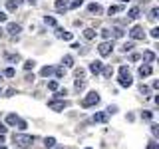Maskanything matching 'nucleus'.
Wrapping results in <instances>:
<instances>
[{
	"label": "nucleus",
	"instance_id": "13d9d810",
	"mask_svg": "<svg viewBox=\"0 0 159 149\" xmlns=\"http://www.w3.org/2000/svg\"><path fill=\"white\" fill-rule=\"evenodd\" d=\"M86 149H92V147H86Z\"/></svg>",
	"mask_w": 159,
	"mask_h": 149
},
{
	"label": "nucleus",
	"instance_id": "ea45409f",
	"mask_svg": "<svg viewBox=\"0 0 159 149\" xmlns=\"http://www.w3.org/2000/svg\"><path fill=\"white\" fill-rule=\"evenodd\" d=\"M147 149H159L157 141H149V143H147Z\"/></svg>",
	"mask_w": 159,
	"mask_h": 149
},
{
	"label": "nucleus",
	"instance_id": "f704fd0d",
	"mask_svg": "<svg viewBox=\"0 0 159 149\" xmlns=\"http://www.w3.org/2000/svg\"><path fill=\"white\" fill-rule=\"evenodd\" d=\"M157 14H159V10H157V8H153L151 12H149V20H157Z\"/></svg>",
	"mask_w": 159,
	"mask_h": 149
},
{
	"label": "nucleus",
	"instance_id": "f8f14e48",
	"mask_svg": "<svg viewBox=\"0 0 159 149\" xmlns=\"http://www.w3.org/2000/svg\"><path fill=\"white\" fill-rule=\"evenodd\" d=\"M54 6H56V10H58L60 14H62V12H66V10H68V4L64 2V0H56V4H54Z\"/></svg>",
	"mask_w": 159,
	"mask_h": 149
},
{
	"label": "nucleus",
	"instance_id": "37998d69",
	"mask_svg": "<svg viewBox=\"0 0 159 149\" xmlns=\"http://www.w3.org/2000/svg\"><path fill=\"white\" fill-rule=\"evenodd\" d=\"M6 131H8V127L4 123H0V135H6Z\"/></svg>",
	"mask_w": 159,
	"mask_h": 149
},
{
	"label": "nucleus",
	"instance_id": "a211bd4d",
	"mask_svg": "<svg viewBox=\"0 0 159 149\" xmlns=\"http://www.w3.org/2000/svg\"><path fill=\"white\" fill-rule=\"evenodd\" d=\"M52 72H54V68H52V66H44V68H42V72H40V76H42V78H48Z\"/></svg>",
	"mask_w": 159,
	"mask_h": 149
},
{
	"label": "nucleus",
	"instance_id": "39448f33",
	"mask_svg": "<svg viewBox=\"0 0 159 149\" xmlns=\"http://www.w3.org/2000/svg\"><path fill=\"white\" fill-rule=\"evenodd\" d=\"M129 36H131L133 40H143L145 38V32H143L141 26H133L131 30H129Z\"/></svg>",
	"mask_w": 159,
	"mask_h": 149
},
{
	"label": "nucleus",
	"instance_id": "ddd939ff",
	"mask_svg": "<svg viewBox=\"0 0 159 149\" xmlns=\"http://www.w3.org/2000/svg\"><path fill=\"white\" fill-rule=\"evenodd\" d=\"M153 60H155V54L151 52V50H147V52H143V62H147V64H151Z\"/></svg>",
	"mask_w": 159,
	"mask_h": 149
},
{
	"label": "nucleus",
	"instance_id": "6e6552de",
	"mask_svg": "<svg viewBox=\"0 0 159 149\" xmlns=\"http://www.w3.org/2000/svg\"><path fill=\"white\" fill-rule=\"evenodd\" d=\"M151 72H153V68L149 66V64H145V66H141V68H139V76H141V78L151 76Z\"/></svg>",
	"mask_w": 159,
	"mask_h": 149
},
{
	"label": "nucleus",
	"instance_id": "8fccbe9b",
	"mask_svg": "<svg viewBox=\"0 0 159 149\" xmlns=\"http://www.w3.org/2000/svg\"><path fill=\"white\" fill-rule=\"evenodd\" d=\"M0 145H4V135H0Z\"/></svg>",
	"mask_w": 159,
	"mask_h": 149
},
{
	"label": "nucleus",
	"instance_id": "393cba45",
	"mask_svg": "<svg viewBox=\"0 0 159 149\" xmlns=\"http://www.w3.org/2000/svg\"><path fill=\"white\" fill-rule=\"evenodd\" d=\"M34 66H36V62H34V60H26V62H24V70H32Z\"/></svg>",
	"mask_w": 159,
	"mask_h": 149
},
{
	"label": "nucleus",
	"instance_id": "49530a36",
	"mask_svg": "<svg viewBox=\"0 0 159 149\" xmlns=\"http://www.w3.org/2000/svg\"><path fill=\"white\" fill-rule=\"evenodd\" d=\"M116 111H117L116 106H109V107H107V113H109V115H111V113H116Z\"/></svg>",
	"mask_w": 159,
	"mask_h": 149
},
{
	"label": "nucleus",
	"instance_id": "603ef678",
	"mask_svg": "<svg viewBox=\"0 0 159 149\" xmlns=\"http://www.w3.org/2000/svg\"><path fill=\"white\" fill-rule=\"evenodd\" d=\"M2 34H4V30H2V28H0V38H2Z\"/></svg>",
	"mask_w": 159,
	"mask_h": 149
},
{
	"label": "nucleus",
	"instance_id": "f3484780",
	"mask_svg": "<svg viewBox=\"0 0 159 149\" xmlns=\"http://www.w3.org/2000/svg\"><path fill=\"white\" fill-rule=\"evenodd\" d=\"M6 60L10 64H16V62H20V54H6Z\"/></svg>",
	"mask_w": 159,
	"mask_h": 149
},
{
	"label": "nucleus",
	"instance_id": "864d4df0",
	"mask_svg": "<svg viewBox=\"0 0 159 149\" xmlns=\"http://www.w3.org/2000/svg\"><path fill=\"white\" fill-rule=\"evenodd\" d=\"M20 2H22V0H16V4H20Z\"/></svg>",
	"mask_w": 159,
	"mask_h": 149
},
{
	"label": "nucleus",
	"instance_id": "7ed1b4c3",
	"mask_svg": "<svg viewBox=\"0 0 159 149\" xmlns=\"http://www.w3.org/2000/svg\"><path fill=\"white\" fill-rule=\"evenodd\" d=\"M99 54H102V56H109V54H111V50H113V42H109V40H106V42H102L99 44Z\"/></svg>",
	"mask_w": 159,
	"mask_h": 149
},
{
	"label": "nucleus",
	"instance_id": "412c9836",
	"mask_svg": "<svg viewBox=\"0 0 159 149\" xmlns=\"http://www.w3.org/2000/svg\"><path fill=\"white\" fill-rule=\"evenodd\" d=\"M84 88H86V82H84L82 78H78V79H76V92H82Z\"/></svg>",
	"mask_w": 159,
	"mask_h": 149
},
{
	"label": "nucleus",
	"instance_id": "09e8293b",
	"mask_svg": "<svg viewBox=\"0 0 159 149\" xmlns=\"http://www.w3.org/2000/svg\"><path fill=\"white\" fill-rule=\"evenodd\" d=\"M0 22H6V14L4 12H0Z\"/></svg>",
	"mask_w": 159,
	"mask_h": 149
},
{
	"label": "nucleus",
	"instance_id": "3c124183",
	"mask_svg": "<svg viewBox=\"0 0 159 149\" xmlns=\"http://www.w3.org/2000/svg\"><path fill=\"white\" fill-rule=\"evenodd\" d=\"M28 2H30V4H36V0H28Z\"/></svg>",
	"mask_w": 159,
	"mask_h": 149
},
{
	"label": "nucleus",
	"instance_id": "20e7f679",
	"mask_svg": "<svg viewBox=\"0 0 159 149\" xmlns=\"http://www.w3.org/2000/svg\"><path fill=\"white\" fill-rule=\"evenodd\" d=\"M48 107L54 109V111H64L68 107V102H56V99H52V102H48Z\"/></svg>",
	"mask_w": 159,
	"mask_h": 149
},
{
	"label": "nucleus",
	"instance_id": "a18cd8bd",
	"mask_svg": "<svg viewBox=\"0 0 159 149\" xmlns=\"http://www.w3.org/2000/svg\"><path fill=\"white\" fill-rule=\"evenodd\" d=\"M14 93H16V89H14V88H10V89H8V92H6V97H12V96H14Z\"/></svg>",
	"mask_w": 159,
	"mask_h": 149
},
{
	"label": "nucleus",
	"instance_id": "7c9ffc66",
	"mask_svg": "<svg viewBox=\"0 0 159 149\" xmlns=\"http://www.w3.org/2000/svg\"><path fill=\"white\" fill-rule=\"evenodd\" d=\"M111 32H113V38H121L123 36V30L121 28H113Z\"/></svg>",
	"mask_w": 159,
	"mask_h": 149
},
{
	"label": "nucleus",
	"instance_id": "f257e3e1",
	"mask_svg": "<svg viewBox=\"0 0 159 149\" xmlns=\"http://www.w3.org/2000/svg\"><path fill=\"white\" fill-rule=\"evenodd\" d=\"M12 141L16 143L18 147L28 149V147H32V145H34L36 137H34V135H22V133H14V135H12Z\"/></svg>",
	"mask_w": 159,
	"mask_h": 149
},
{
	"label": "nucleus",
	"instance_id": "4d7b16f0",
	"mask_svg": "<svg viewBox=\"0 0 159 149\" xmlns=\"http://www.w3.org/2000/svg\"><path fill=\"white\" fill-rule=\"evenodd\" d=\"M123 2H129V0H123Z\"/></svg>",
	"mask_w": 159,
	"mask_h": 149
},
{
	"label": "nucleus",
	"instance_id": "4be33fe9",
	"mask_svg": "<svg viewBox=\"0 0 159 149\" xmlns=\"http://www.w3.org/2000/svg\"><path fill=\"white\" fill-rule=\"evenodd\" d=\"M44 145H46V149L54 147V145H56V139H54V137H46V139H44Z\"/></svg>",
	"mask_w": 159,
	"mask_h": 149
},
{
	"label": "nucleus",
	"instance_id": "de8ad7c7",
	"mask_svg": "<svg viewBox=\"0 0 159 149\" xmlns=\"http://www.w3.org/2000/svg\"><path fill=\"white\" fill-rule=\"evenodd\" d=\"M151 36H153V38H159V28H153V30H151Z\"/></svg>",
	"mask_w": 159,
	"mask_h": 149
},
{
	"label": "nucleus",
	"instance_id": "c756f323",
	"mask_svg": "<svg viewBox=\"0 0 159 149\" xmlns=\"http://www.w3.org/2000/svg\"><path fill=\"white\" fill-rule=\"evenodd\" d=\"M44 22H46L48 26H56V20H54L52 16H44Z\"/></svg>",
	"mask_w": 159,
	"mask_h": 149
},
{
	"label": "nucleus",
	"instance_id": "5701e85b",
	"mask_svg": "<svg viewBox=\"0 0 159 149\" xmlns=\"http://www.w3.org/2000/svg\"><path fill=\"white\" fill-rule=\"evenodd\" d=\"M6 8L10 10V12H14V10H16V8H18V4H16V0H8V2H6Z\"/></svg>",
	"mask_w": 159,
	"mask_h": 149
},
{
	"label": "nucleus",
	"instance_id": "2f4dec72",
	"mask_svg": "<svg viewBox=\"0 0 159 149\" xmlns=\"http://www.w3.org/2000/svg\"><path fill=\"white\" fill-rule=\"evenodd\" d=\"M14 74H16V72H14V68H8V70H4L2 76H6V78H14Z\"/></svg>",
	"mask_w": 159,
	"mask_h": 149
},
{
	"label": "nucleus",
	"instance_id": "423d86ee",
	"mask_svg": "<svg viewBox=\"0 0 159 149\" xmlns=\"http://www.w3.org/2000/svg\"><path fill=\"white\" fill-rule=\"evenodd\" d=\"M107 119H109V113L107 111H99V113L93 115V121H96V123H106Z\"/></svg>",
	"mask_w": 159,
	"mask_h": 149
},
{
	"label": "nucleus",
	"instance_id": "c03bdc74",
	"mask_svg": "<svg viewBox=\"0 0 159 149\" xmlns=\"http://www.w3.org/2000/svg\"><path fill=\"white\" fill-rule=\"evenodd\" d=\"M84 74H86V72H84L82 68H78V70H76V78H84Z\"/></svg>",
	"mask_w": 159,
	"mask_h": 149
},
{
	"label": "nucleus",
	"instance_id": "cd10ccee",
	"mask_svg": "<svg viewBox=\"0 0 159 149\" xmlns=\"http://www.w3.org/2000/svg\"><path fill=\"white\" fill-rule=\"evenodd\" d=\"M121 50H123V52H131V50H133V42H125L121 46Z\"/></svg>",
	"mask_w": 159,
	"mask_h": 149
},
{
	"label": "nucleus",
	"instance_id": "c85d7f7f",
	"mask_svg": "<svg viewBox=\"0 0 159 149\" xmlns=\"http://www.w3.org/2000/svg\"><path fill=\"white\" fill-rule=\"evenodd\" d=\"M82 4H84V0H72L70 8H74V10H76V8H80V6H82Z\"/></svg>",
	"mask_w": 159,
	"mask_h": 149
},
{
	"label": "nucleus",
	"instance_id": "e433bc0d",
	"mask_svg": "<svg viewBox=\"0 0 159 149\" xmlns=\"http://www.w3.org/2000/svg\"><path fill=\"white\" fill-rule=\"evenodd\" d=\"M141 117L145 119V121H149V119H153V113H151V111H143V113H141Z\"/></svg>",
	"mask_w": 159,
	"mask_h": 149
},
{
	"label": "nucleus",
	"instance_id": "b1692460",
	"mask_svg": "<svg viewBox=\"0 0 159 149\" xmlns=\"http://www.w3.org/2000/svg\"><path fill=\"white\" fill-rule=\"evenodd\" d=\"M119 76H121V78L131 76V74H129V68H127V66H121V68H119Z\"/></svg>",
	"mask_w": 159,
	"mask_h": 149
},
{
	"label": "nucleus",
	"instance_id": "58836bf2",
	"mask_svg": "<svg viewBox=\"0 0 159 149\" xmlns=\"http://www.w3.org/2000/svg\"><path fill=\"white\" fill-rule=\"evenodd\" d=\"M151 133H153V135H159V125H157V123H153V125H151Z\"/></svg>",
	"mask_w": 159,
	"mask_h": 149
},
{
	"label": "nucleus",
	"instance_id": "6ab92c4d",
	"mask_svg": "<svg viewBox=\"0 0 159 149\" xmlns=\"http://www.w3.org/2000/svg\"><path fill=\"white\" fill-rule=\"evenodd\" d=\"M127 18H131V20H135V18H139V8H137V6H133L131 10H129Z\"/></svg>",
	"mask_w": 159,
	"mask_h": 149
},
{
	"label": "nucleus",
	"instance_id": "4468645a",
	"mask_svg": "<svg viewBox=\"0 0 159 149\" xmlns=\"http://www.w3.org/2000/svg\"><path fill=\"white\" fill-rule=\"evenodd\" d=\"M84 36H86V40H93V38H96V30H93V28H86V30H84Z\"/></svg>",
	"mask_w": 159,
	"mask_h": 149
},
{
	"label": "nucleus",
	"instance_id": "c9c22d12",
	"mask_svg": "<svg viewBox=\"0 0 159 149\" xmlns=\"http://www.w3.org/2000/svg\"><path fill=\"white\" fill-rule=\"evenodd\" d=\"M48 89L56 92V89H58V82H54V79H52V82H48Z\"/></svg>",
	"mask_w": 159,
	"mask_h": 149
},
{
	"label": "nucleus",
	"instance_id": "dca6fc26",
	"mask_svg": "<svg viewBox=\"0 0 159 149\" xmlns=\"http://www.w3.org/2000/svg\"><path fill=\"white\" fill-rule=\"evenodd\" d=\"M18 115H16V113H10V115L6 117V123H8V125H16V121H18Z\"/></svg>",
	"mask_w": 159,
	"mask_h": 149
},
{
	"label": "nucleus",
	"instance_id": "bb28decb",
	"mask_svg": "<svg viewBox=\"0 0 159 149\" xmlns=\"http://www.w3.org/2000/svg\"><path fill=\"white\" fill-rule=\"evenodd\" d=\"M64 64H66L68 68H72L74 66V58L72 56H64Z\"/></svg>",
	"mask_w": 159,
	"mask_h": 149
},
{
	"label": "nucleus",
	"instance_id": "6e6d98bb",
	"mask_svg": "<svg viewBox=\"0 0 159 149\" xmlns=\"http://www.w3.org/2000/svg\"><path fill=\"white\" fill-rule=\"evenodd\" d=\"M0 79H2V72H0Z\"/></svg>",
	"mask_w": 159,
	"mask_h": 149
},
{
	"label": "nucleus",
	"instance_id": "aec40b11",
	"mask_svg": "<svg viewBox=\"0 0 159 149\" xmlns=\"http://www.w3.org/2000/svg\"><path fill=\"white\" fill-rule=\"evenodd\" d=\"M121 10H123V6H109L107 8V14H109V16H113V14L121 12Z\"/></svg>",
	"mask_w": 159,
	"mask_h": 149
},
{
	"label": "nucleus",
	"instance_id": "473e14b6",
	"mask_svg": "<svg viewBox=\"0 0 159 149\" xmlns=\"http://www.w3.org/2000/svg\"><path fill=\"white\" fill-rule=\"evenodd\" d=\"M139 92L143 93V97H149V88L147 86H139Z\"/></svg>",
	"mask_w": 159,
	"mask_h": 149
},
{
	"label": "nucleus",
	"instance_id": "a878e982",
	"mask_svg": "<svg viewBox=\"0 0 159 149\" xmlns=\"http://www.w3.org/2000/svg\"><path fill=\"white\" fill-rule=\"evenodd\" d=\"M102 70H103V76H106V78H111V76H113V70L109 68V66H106V68H102Z\"/></svg>",
	"mask_w": 159,
	"mask_h": 149
},
{
	"label": "nucleus",
	"instance_id": "a19ab883",
	"mask_svg": "<svg viewBox=\"0 0 159 149\" xmlns=\"http://www.w3.org/2000/svg\"><path fill=\"white\" fill-rule=\"evenodd\" d=\"M66 89H56V97H64V96H66Z\"/></svg>",
	"mask_w": 159,
	"mask_h": 149
},
{
	"label": "nucleus",
	"instance_id": "2eb2a0df",
	"mask_svg": "<svg viewBox=\"0 0 159 149\" xmlns=\"http://www.w3.org/2000/svg\"><path fill=\"white\" fill-rule=\"evenodd\" d=\"M88 10H89V14H99V12H102V6L93 2V4H89V6H88Z\"/></svg>",
	"mask_w": 159,
	"mask_h": 149
},
{
	"label": "nucleus",
	"instance_id": "0eeeda50",
	"mask_svg": "<svg viewBox=\"0 0 159 149\" xmlns=\"http://www.w3.org/2000/svg\"><path fill=\"white\" fill-rule=\"evenodd\" d=\"M102 68H103V64L99 62V60H96V62L89 64V72H92V74H99V72H102Z\"/></svg>",
	"mask_w": 159,
	"mask_h": 149
},
{
	"label": "nucleus",
	"instance_id": "72a5a7b5",
	"mask_svg": "<svg viewBox=\"0 0 159 149\" xmlns=\"http://www.w3.org/2000/svg\"><path fill=\"white\" fill-rule=\"evenodd\" d=\"M102 36H103V38H106V40H109V38H111V30H107V28H103V30H102Z\"/></svg>",
	"mask_w": 159,
	"mask_h": 149
},
{
	"label": "nucleus",
	"instance_id": "5fc2aeb1",
	"mask_svg": "<svg viewBox=\"0 0 159 149\" xmlns=\"http://www.w3.org/2000/svg\"><path fill=\"white\" fill-rule=\"evenodd\" d=\"M0 149H6V147H4V145H0Z\"/></svg>",
	"mask_w": 159,
	"mask_h": 149
},
{
	"label": "nucleus",
	"instance_id": "1a4fd4ad",
	"mask_svg": "<svg viewBox=\"0 0 159 149\" xmlns=\"http://www.w3.org/2000/svg\"><path fill=\"white\" fill-rule=\"evenodd\" d=\"M6 30H8L10 34H12V36H18V34H20V30H22V28H20V24H14V22H10Z\"/></svg>",
	"mask_w": 159,
	"mask_h": 149
},
{
	"label": "nucleus",
	"instance_id": "4c0bfd02",
	"mask_svg": "<svg viewBox=\"0 0 159 149\" xmlns=\"http://www.w3.org/2000/svg\"><path fill=\"white\" fill-rule=\"evenodd\" d=\"M16 123H18V129H20V131H24V129L28 127V125H26V121H22V119H18Z\"/></svg>",
	"mask_w": 159,
	"mask_h": 149
},
{
	"label": "nucleus",
	"instance_id": "9d476101",
	"mask_svg": "<svg viewBox=\"0 0 159 149\" xmlns=\"http://www.w3.org/2000/svg\"><path fill=\"white\" fill-rule=\"evenodd\" d=\"M56 34H58V38H64V40H72V32H64L62 28H56Z\"/></svg>",
	"mask_w": 159,
	"mask_h": 149
},
{
	"label": "nucleus",
	"instance_id": "79ce46f5",
	"mask_svg": "<svg viewBox=\"0 0 159 149\" xmlns=\"http://www.w3.org/2000/svg\"><path fill=\"white\" fill-rule=\"evenodd\" d=\"M64 74H66V70H64V68H56V76L58 78H62Z\"/></svg>",
	"mask_w": 159,
	"mask_h": 149
},
{
	"label": "nucleus",
	"instance_id": "9b49d317",
	"mask_svg": "<svg viewBox=\"0 0 159 149\" xmlns=\"http://www.w3.org/2000/svg\"><path fill=\"white\" fill-rule=\"evenodd\" d=\"M131 84H133L131 76H127V78H121V76H119V86H121V88H129Z\"/></svg>",
	"mask_w": 159,
	"mask_h": 149
},
{
	"label": "nucleus",
	"instance_id": "f03ea898",
	"mask_svg": "<svg viewBox=\"0 0 159 149\" xmlns=\"http://www.w3.org/2000/svg\"><path fill=\"white\" fill-rule=\"evenodd\" d=\"M96 103H99V93L98 92H89L88 96L82 99V107H92V106H96Z\"/></svg>",
	"mask_w": 159,
	"mask_h": 149
}]
</instances>
